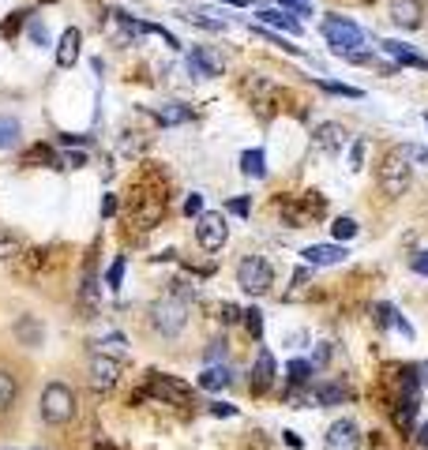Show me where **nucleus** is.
<instances>
[{"label":"nucleus","instance_id":"41","mask_svg":"<svg viewBox=\"0 0 428 450\" xmlns=\"http://www.w3.org/2000/svg\"><path fill=\"white\" fill-rule=\"evenodd\" d=\"M240 319H245V312L237 304H222V323H240Z\"/></svg>","mask_w":428,"mask_h":450},{"label":"nucleus","instance_id":"14","mask_svg":"<svg viewBox=\"0 0 428 450\" xmlns=\"http://www.w3.org/2000/svg\"><path fill=\"white\" fill-rule=\"evenodd\" d=\"M98 300H102V289H98L94 259H86V267H83V285H79V312H83V319H94V315H98Z\"/></svg>","mask_w":428,"mask_h":450},{"label":"nucleus","instance_id":"19","mask_svg":"<svg viewBox=\"0 0 428 450\" xmlns=\"http://www.w3.org/2000/svg\"><path fill=\"white\" fill-rule=\"evenodd\" d=\"M19 161H23V166H53V169H68V166H64V158L49 147V143H34V147H27Z\"/></svg>","mask_w":428,"mask_h":450},{"label":"nucleus","instance_id":"22","mask_svg":"<svg viewBox=\"0 0 428 450\" xmlns=\"http://www.w3.org/2000/svg\"><path fill=\"white\" fill-rule=\"evenodd\" d=\"M259 27H278V30H290V34H301V19L290 12H274V8L259 12Z\"/></svg>","mask_w":428,"mask_h":450},{"label":"nucleus","instance_id":"36","mask_svg":"<svg viewBox=\"0 0 428 450\" xmlns=\"http://www.w3.org/2000/svg\"><path fill=\"white\" fill-rule=\"evenodd\" d=\"M376 323H380V331H383V326H394V323H398V312H394V304H376Z\"/></svg>","mask_w":428,"mask_h":450},{"label":"nucleus","instance_id":"16","mask_svg":"<svg viewBox=\"0 0 428 450\" xmlns=\"http://www.w3.org/2000/svg\"><path fill=\"white\" fill-rule=\"evenodd\" d=\"M274 376H278V368H274V357L267 353V349H259L256 364H252V390L256 394H267L274 387Z\"/></svg>","mask_w":428,"mask_h":450},{"label":"nucleus","instance_id":"10","mask_svg":"<svg viewBox=\"0 0 428 450\" xmlns=\"http://www.w3.org/2000/svg\"><path fill=\"white\" fill-rule=\"evenodd\" d=\"M120 376H124V364H120L117 357H109V353H94L91 357V387L94 390H113Z\"/></svg>","mask_w":428,"mask_h":450},{"label":"nucleus","instance_id":"12","mask_svg":"<svg viewBox=\"0 0 428 450\" xmlns=\"http://www.w3.org/2000/svg\"><path fill=\"white\" fill-rule=\"evenodd\" d=\"M346 139H349V131L338 124V120H323V124L312 131V143L320 154H338V150L346 147Z\"/></svg>","mask_w":428,"mask_h":450},{"label":"nucleus","instance_id":"21","mask_svg":"<svg viewBox=\"0 0 428 450\" xmlns=\"http://www.w3.org/2000/svg\"><path fill=\"white\" fill-rule=\"evenodd\" d=\"M15 338H19V345L38 349V345H41V338H46V331H41V323L34 319V315H19V323H15Z\"/></svg>","mask_w":428,"mask_h":450},{"label":"nucleus","instance_id":"26","mask_svg":"<svg viewBox=\"0 0 428 450\" xmlns=\"http://www.w3.org/2000/svg\"><path fill=\"white\" fill-rule=\"evenodd\" d=\"M240 173L245 177H267V154L263 150H245L240 154Z\"/></svg>","mask_w":428,"mask_h":450},{"label":"nucleus","instance_id":"6","mask_svg":"<svg viewBox=\"0 0 428 450\" xmlns=\"http://www.w3.org/2000/svg\"><path fill=\"white\" fill-rule=\"evenodd\" d=\"M147 398H158V402H177V405H188L192 402V387L173 376H158V371H150V387L136 390V405L147 402Z\"/></svg>","mask_w":428,"mask_h":450},{"label":"nucleus","instance_id":"57","mask_svg":"<svg viewBox=\"0 0 428 450\" xmlns=\"http://www.w3.org/2000/svg\"><path fill=\"white\" fill-rule=\"evenodd\" d=\"M222 4H237L240 8V4H248V0H222Z\"/></svg>","mask_w":428,"mask_h":450},{"label":"nucleus","instance_id":"53","mask_svg":"<svg viewBox=\"0 0 428 450\" xmlns=\"http://www.w3.org/2000/svg\"><path fill=\"white\" fill-rule=\"evenodd\" d=\"M413 439H417V446H424V450H428V424L417 428V435H413Z\"/></svg>","mask_w":428,"mask_h":450},{"label":"nucleus","instance_id":"15","mask_svg":"<svg viewBox=\"0 0 428 450\" xmlns=\"http://www.w3.org/2000/svg\"><path fill=\"white\" fill-rule=\"evenodd\" d=\"M301 256H304V263H309V267H338V263H342L349 251H346L342 244H309Z\"/></svg>","mask_w":428,"mask_h":450},{"label":"nucleus","instance_id":"49","mask_svg":"<svg viewBox=\"0 0 428 450\" xmlns=\"http://www.w3.org/2000/svg\"><path fill=\"white\" fill-rule=\"evenodd\" d=\"M64 161H68V169H83V166H86V154H83V150H72Z\"/></svg>","mask_w":428,"mask_h":450},{"label":"nucleus","instance_id":"17","mask_svg":"<svg viewBox=\"0 0 428 450\" xmlns=\"http://www.w3.org/2000/svg\"><path fill=\"white\" fill-rule=\"evenodd\" d=\"M380 53H387V57H394V64H406V68L428 72V57H421V53H413V49H406L402 41L383 38V41H380Z\"/></svg>","mask_w":428,"mask_h":450},{"label":"nucleus","instance_id":"48","mask_svg":"<svg viewBox=\"0 0 428 450\" xmlns=\"http://www.w3.org/2000/svg\"><path fill=\"white\" fill-rule=\"evenodd\" d=\"M361 161H365V139L354 143V161H349V169H361Z\"/></svg>","mask_w":428,"mask_h":450},{"label":"nucleus","instance_id":"5","mask_svg":"<svg viewBox=\"0 0 428 450\" xmlns=\"http://www.w3.org/2000/svg\"><path fill=\"white\" fill-rule=\"evenodd\" d=\"M75 416V394L64 383H49L41 390V421L46 424H68Z\"/></svg>","mask_w":428,"mask_h":450},{"label":"nucleus","instance_id":"50","mask_svg":"<svg viewBox=\"0 0 428 450\" xmlns=\"http://www.w3.org/2000/svg\"><path fill=\"white\" fill-rule=\"evenodd\" d=\"M410 158L417 161V166L428 169V150H424V147H413V143H410Z\"/></svg>","mask_w":428,"mask_h":450},{"label":"nucleus","instance_id":"33","mask_svg":"<svg viewBox=\"0 0 428 450\" xmlns=\"http://www.w3.org/2000/svg\"><path fill=\"white\" fill-rule=\"evenodd\" d=\"M327 94H338V98H365V91H357V86H346V83H331V79H323L320 83Z\"/></svg>","mask_w":428,"mask_h":450},{"label":"nucleus","instance_id":"18","mask_svg":"<svg viewBox=\"0 0 428 450\" xmlns=\"http://www.w3.org/2000/svg\"><path fill=\"white\" fill-rule=\"evenodd\" d=\"M79 46H83L79 27H68L57 41V68H72V64L79 60Z\"/></svg>","mask_w":428,"mask_h":450},{"label":"nucleus","instance_id":"45","mask_svg":"<svg viewBox=\"0 0 428 450\" xmlns=\"http://www.w3.org/2000/svg\"><path fill=\"white\" fill-rule=\"evenodd\" d=\"M342 60H349V64H368V60H372V53L354 49V53H342Z\"/></svg>","mask_w":428,"mask_h":450},{"label":"nucleus","instance_id":"13","mask_svg":"<svg viewBox=\"0 0 428 450\" xmlns=\"http://www.w3.org/2000/svg\"><path fill=\"white\" fill-rule=\"evenodd\" d=\"M391 23L398 30H417L424 23V0H391Z\"/></svg>","mask_w":428,"mask_h":450},{"label":"nucleus","instance_id":"32","mask_svg":"<svg viewBox=\"0 0 428 450\" xmlns=\"http://www.w3.org/2000/svg\"><path fill=\"white\" fill-rule=\"evenodd\" d=\"M27 8H23V12H12V15H8L4 19V27H0V34H4V38H15L19 34V30H23V23H27Z\"/></svg>","mask_w":428,"mask_h":450},{"label":"nucleus","instance_id":"20","mask_svg":"<svg viewBox=\"0 0 428 450\" xmlns=\"http://www.w3.org/2000/svg\"><path fill=\"white\" fill-rule=\"evenodd\" d=\"M233 383V368L229 364H207L200 376V390H226Z\"/></svg>","mask_w":428,"mask_h":450},{"label":"nucleus","instance_id":"56","mask_svg":"<svg viewBox=\"0 0 428 450\" xmlns=\"http://www.w3.org/2000/svg\"><path fill=\"white\" fill-rule=\"evenodd\" d=\"M421 383H424V387H428V360H424V364H421Z\"/></svg>","mask_w":428,"mask_h":450},{"label":"nucleus","instance_id":"54","mask_svg":"<svg viewBox=\"0 0 428 450\" xmlns=\"http://www.w3.org/2000/svg\"><path fill=\"white\" fill-rule=\"evenodd\" d=\"M394 331H398V334H406V338H413V326H410V323H406V319H402V315H398V323H394Z\"/></svg>","mask_w":428,"mask_h":450},{"label":"nucleus","instance_id":"58","mask_svg":"<svg viewBox=\"0 0 428 450\" xmlns=\"http://www.w3.org/2000/svg\"><path fill=\"white\" fill-rule=\"evenodd\" d=\"M282 4H293V0H282Z\"/></svg>","mask_w":428,"mask_h":450},{"label":"nucleus","instance_id":"29","mask_svg":"<svg viewBox=\"0 0 428 450\" xmlns=\"http://www.w3.org/2000/svg\"><path fill=\"white\" fill-rule=\"evenodd\" d=\"M19 135H23V128H19L15 117H0V150H12Z\"/></svg>","mask_w":428,"mask_h":450},{"label":"nucleus","instance_id":"55","mask_svg":"<svg viewBox=\"0 0 428 450\" xmlns=\"http://www.w3.org/2000/svg\"><path fill=\"white\" fill-rule=\"evenodd\" d=\"M64 147H75V143H86V135H60Z\"/></svg>","mask_w":428,"mask_h":450},{"label":"nucleus","instance_id":"3","mask_svg":"<svg viewBox=\"0 0 428 450\" xmlns=\"http://www.w3.org/2000/svg\"><path fill=\"white\" fill-rule=\"evenodd\" d=\"M320 34L327 38V46H331L338 57L365 46V30H361L354 19H346V15H327L323 23H320Z\"/></svg>","mask_w":428,"mask_h":450},{"label":"nucleus","instance_id":"43","mask_svg":"<svg viewBox=\"0 0 428 450\" xmlns=\"http://www.w3.org/2000/svg\"><path fill=\"white\" fill-rule=\"evenodd\" d=\"M211 416H237V405H226V402H211Z\"/></svg>","mask_w":428,"mask_h":450},{"label":"nucleus","instance_id":"40","mask_svg":"<svg viewBox=\"0 0 428 450\" xmlns=\"http://www.w3.org/2000/svg\"><path fill=\"white\" fill-rule=\"evenodd\" d=\"M226 211H229V214H237V218H245V214L252 211V203L245 199V195H240V199H229V203H226Z\"/></svg>","mask_w":428,"mask_h":450},{"label":"nucleus","instance_id":"8","mask_svg":"<svg viewBox=\"0 0 428 450\" xmlns=\"http://www.w3.org/2000/svg\"><path fill=\"white\" fill-rule=\"evenodd\" d=\"M105 30H109V38L117 41V46H131L139 34H147V23H139L136 15H128L124 8H109V23H105Z\"/></svg>","mask_w":428,"mask_h":450},{"label":"nucleus","instance_id":"25","mask_svg":"<svg viewBox=\"0 0 428 450\" xmlns=\"http://www.w3.org/2000/svg\"><path fill=\"white\" fill-rule=\"evenodd\" d=\"M23 256V237L12 233V229H4L0 225V263H8V259H19Z\"/></svg>","mask_w":428,"mask_h":450},{"label":"nucleus","instance_id":"38","mask_svg":"<svg viewBox=\"0 0 428 450\" xmlns=\"http://www.w3.org/2000/svg\"><path fill=\"white\" fill-rule=\"evenodd\" d=\"M184 214H188V218H200L203 214V195L200 192H192L188 199H184Z\"/></svg>","mask_w":428,"mask_h":450},{"label":"nucleus","instance_id":"47","mask_svg":"<svg viewBox=\"0 0 428 450\" xmlns=\"http://www.w3.org/2000/svg\"><path fill=\"white\" fill-rule=\"evenodd\" d=\"M30 38H34L38 46H49V38H46V27H41L38 19H34V23H30Z\"/></svg>","mask_w":428,"mask_h":450},{"label":"nucleus","instance_id":"30","mask_svg":"<svg viewBox=\"0 0 428 450\" xmlns=\"http://www.w3.org/2000/svg\"><path fill=\"white\" fill-rule=\"evenodd\" d=\"M285 379H290V387H309L312 364H309V360H290V368H285Z\"/></svg>","mask_w":428,"mask_h":450},{"label":"nucleus","instance_id":"24","mask_svg":"<svg viewBox=\"0 0 428 450\" xmlns=\"http://www.w3.org/2000/svg\"><path fill=\"white\" fill-rule=\"evenodd\" d=\"M417 409H421V402H417V398H398V405H394V424H398V432H402V435H410V432H413Z\"/></svg>","mask_w":428,"mask_h":450},{"label":"nucleus","instance_id":"35","mask_svg":"<svg viewBox=\"0 0 428 450\" xmlns=\"http://www.w3.org/2000/svg\"><path fill=\"white\" fill-rule=\"evenodd\" d=\"M245 326H248L252 338H263V312L259 308H248L245 312Z\"/></svg>","mask_w":428,"mask_h":450},{"label":"nucleus","instance_id":"7","mask_svg":"<svg viewBox=\"0 0 428 450\" xmlns=\"http://www.w3.org/2000/svg\"><path fill=\"white\" fill-rule=\"evenodd\" d=\"M229 237V225H226V214L218 211H203L200 218H195V244H200L203 251H218L226 244Z\"/></svg>","mask_w":428,"mask_h":450},{"label":"nucleus","instance_id":"51","mask_svg":"<svg viewBox=\"0 0 428 450\" xmlns=\"http://www.w3.org/2000/svg\"><path fill=\"white\" fill-rule=\"evenodd\" d=\"M282 439H285V446H293V450H304V443H301V435H297V432H282Z\"/></svg>","mask_w":428,"mask_h":450},{"label":"nucleus","instance_id":"39","mask_svg":"<svg viewBox=\"0 0 428 450\" xmlns=\"http://www.w3.org/2000/svg\"><path fill=\"white\" fill-rule=\"evenodd\" d=\"M222 357H226V342H218V338H214V342L207 345L203 360H207V364H218V360H222Z\"/></svg>","mask_w":428,"mask_h":450},{"label":"nucleus","instance_id":"9","mask_svg":"<svg viewBox=\"0 0 428 450\" xmlns=\"http://www.w3.org/2000/svg\"><path fill=\"white\" fill-rule=\"evenodd\" d=\"M188 72L195 75V79H218V75L226 72V57L211 46H195L188 53Z\"/></svg>","mask_w":428,"mask_h":450},{"label":"nucleus","instance_id":"2","mask_svg":"<svg viewBox=\"0 0 428 450\" xmlns=\"http://www.w3.org/2000/svg\"><path fill=\"white\" fill-rule=\"evenodd\" d=\"M150 326L162 338H177L184 326H188V300H181L177 293H162L155 304H150Z\"/></svg>","mask_w":428,"mask_h":450},{"label":"nucleus","instance_id":"27","mask_svg":"<svg viewBox=\"0 0 428 450\" xmlns=\"http://www.w3.org/2000/svg\"><path fill=\"white\" fill-rule=\"evenodd\" d=\"M15 398H19V383H15V376H12V371L0 368V413L12 409Z\"/></svg>","mask_w":428,"mask_h":450},{"label":"nucleus","instance_id":"46","mask_svg":"<svg viewBox=\"0 0 428 450\" xmlns=\"http://www.w3.org/2000/svg\"><path fill=\"white\" fill-rule=\"evenodd\" d=\"M120 211V203H117V195H105L102 199V218H113Z\"/></svg>","mask_w":428,"mask_h":450},{"label":"nucleus","instance_id":"1","mask_svg":"<svg viewBox=\"0 0 428 450\" xmlns=\"http://www.w3.org/2000/svg\"><path fill=\"white\" fill-rule=\"evenodd\" d=\"M410 143H398V147H391L387 154L380 161V192L387 195V199H398V195L410 192L413 184V169H410Z\"/></svg>","mask_w":428,"mask_h":450},{"label":"nucleus","instance_id":"28","mask_svg":"<svg viewBox=\"0 0 428 450\" xmlns=\"http://www.w3.org/2000/svg\"><path fill=\"white\" fill-rule=\"evenodd\" d=\"M192 117H195L192 109H184V105H177V102L162 105L158 113H155V120H158V124H184V120H192Z\"/></svg>","mask_w":428,"mask_h":450},{"label":"nucleus","instance_id":"52","mask_svg":"<svg viewBox=\"0 0 428 450\" xmlns=\"http://www.w3.org/2000/svg\"><path fill=\"white\" fill-rule=\"evenodd\" d=\"M327 357H331V345L320 342V345H316V360H320V364H327Z\"/></svg>","mask_w":428,"mask_h":450},{"label":"nucleus","instance_id":"23","mask_svg":"<svg viewBox=\"0 0 428 450\" xmlns=\"http://www.w3.org/2000/svg\"><path fill=\"white\" fill-rule=\"evenodd\" d=\"M312 398H316V405L331 409V405H342V402H349V387H342V383H320V390H316Z\"/></svg>","mask_w":428,"mask_h":450},{"label":"nucleus","instance_id":"31","mask_svg":"<svg viewBox=\"0 0 428 450\" xmlns=\"http://www.w3.org/2000/svg\"><path fill=\"white\" fill-rule=\"evenodd\" d=\"M331 233H335L338 244H346V240H354V237H357V222H354V218H335Z\"/></svg>","mask_w":428,"mask_h":450},{"label":"nucleus","instance_id":"44","mask_svg":"<svg viewBox=\"0 0 428 450\" xmlns=\"http://www.w3.org/2000/svg\"><path fill=\"white\" fill-rule=\"evenodd\" d=\"M98 345H105V349H117V353H124V334H109V338H102Z\"/></svg>","mask_w":428,"mask_h":450},{"label":"nucleus","instance_id":"4","mask_svg":"<svg viewBox=\"0 0 428 450\" xmlns=\"http://www.w3.org/2000/svg\"><path fill=\"white\" fill-rule=\"evenodd\" d=\"M237 285H240L248 296L271 293V285H274V267H271L263 256H245V259L237 263Z\"/></svg>","mask_w":428,"mask_h":450},{"label":"nucleus","instance_id":"34","mask_svg":"<svg viewBox=\"0 0 428 450\" xmlns=\"http://www.w3.org/2000/svg\"><path fill=\"white\" fill-rule=\"evenodd\" d=\"M181 19H188V23H192V27H203V30H214V34H218V30H226V23H222V19H207V15H195V12H184Z\"/></svg>","mask_w":428,"mask_h":450},{"label":"nucleus","instance_id":"42","mask_svg":"<svg viewBox=\"0 0 428 450\" xmlns=\"http://www.w3.org/2000/svg\"><path fill=\"white\" fill-rule=\"evenodd\" d=\"M410 270H413V274H424V278H428V251H421V256L410 259Z\"/></svg>","mask_w":428,"mask_h":450},{"label":"nucleus","instance_id":"11","mask_svg":"<svg viewBox=\"0 0 428 450\" xmlns=\"http://www.w3.org/2000/svg\"><path fill=\"white\" fill-rule=\"evenodd\" d=\"M361 428L349 421V416H342V421H335L331 428H327V435H323V446L327 450H361Z\"/></svg>","mask_w":428,"mask_h":450},{"label":"nucleus","instance_id":"37","mask_svg":"<svg viewBox=\"0 0 428 450\" xmlns=\"http://www.w3.org/2000/svg\"><path fill=\"white\" fill-rule=\"evenodd\" d=\"M120 282H124V259H113V267H109V274H105V285L117 293Z\"/></svg>","mask_w":428,"mask_h":450}]
</instances>
